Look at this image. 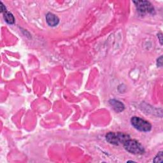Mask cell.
I'll return each instance as SVG.
<instances>
[{
    "mask_svg": "<svg viewBox=\"0 0 163 163\" xmlns=\"http://www.w3.org/2000/svg\"><path fill=\"white\" fill-rule=\"evenodd\" d=\"M110 103L114 107V110L117 112H121L124 109V105L119 101L112 99L110 101Z\"/></svg>",
    "mask_w": 163,
    "mask_h": 163,
    "instance_id": "obj_6",
    "label": "cell"
},
{
    "mask_svg": "<svg viewBox=\"0 0 163 163\" xmlns=\"http://www.w3.org/2000/svg\"><path fill=\"white\" fill-rule=\"evenodd\" d=\"M46 20L47 24L52 27L57 25L59 22V18L52 13H48L46 15Z\"/></svg>",
    "mask_w": 163,
    "mask_h": 163,
    "instance_id": "obj_5",
    "label": "cell"
},
{
    "mask_svg": "<svg viewBox=\"0 0 163 163\" xmlns=\"http://www.w3.org/2000/svg\"><path fill=\"white\" fill-rule=\"evenodd\" d=\"M130 138V137L125 133L121 132H108L106 135V141L110 144L115 145H119L121 144H124V143Z\"/></svg>",
    "mask_w": 163,
    "mask_h": 163,
    "instance_id": "obj_1",
    "label": "cell"
},
{
    "mask_svg": "<svg viewBox=\"0 0 163 163\" xmlns=\"http://www.w3.org/2000/svg\"><path fill=\"white\" fill-rule=\"evenodd\" d=\"M158 38H159V41H160V44L162 45V33H159V34H158Z\"/></svg>",
    "mask_w": 163,
    "mask_h": 163,
    "instance_id": "obj_11",
    "label": "cell"
},
{
    "mask_svg": "<svg viewBox=\"0 0 163 163\" xmlns=\"http://www.w3.org/2000/svg\"><path fill=\"white\" fill-rule=\"evenodd\" d=\"M123 145L127 152L133 154L140 155L143 154L145 152V149L142 144L135 140L129 138L124 143Z\"/></svg>",
    "mask_w": 163,
    "mask_h": 163,
    "instance_id": "obj_2",
    "label": "cell"
},
{
    "mask_svg": "<svg viewBox=\"0 0 163 163\" xmlns=\"http://www.w3.org/2000/svg\"><path fill=\"white\" fill-rule=\"evenodd\" d=\"M154 162H162V152H159L156 157L154 159Z\"/></svg>",
    "mask_w": 163,
    "mask_h": 163,
    "instance_id": "obj_8",
    "label": "cell"
},
{
    "mask_svg": "<svg viewBox=\"0 0 163 163\" xmlns=\"http://www.w3.org/2000/svg\"><path fill=\"white\" fill-rule=\"evenodd\" d=\"M136 7H137L138 12L142 15L145 14H152L154 13V8L152 5L147 1H137L134 2Z\"/></svg>",
    "mask_w": 163,
    "mask_h": 163,
    "instance_id": "obj_4",
    "label": "cell"
},
{
    "mask_svg": "<svg viewBox=\"0 0 163 163\" xmlns=\"http://www.w3.org/2000/svg\"><path fill=\"white\" fill-rule=\"evenodd\" d=\"M4 19L8 24H13L15 22V18H14V15L10 12H6L4 14Z\"/></svg>",
    "mask_w": 163,
    "mask_h": 163,
    "instance_id": "obj_7",
    "label": "cell"
},
{
    "mask_svg": "<svg viewBox=\"0 0 163 163\" xmlns=\"http://www.w3.org/2000/svg\"><path fill=\"white\" fill-rule=\"evenodd\" d=\"M162 56H160L159 58H158V59H157V66H159V67H160V66H162Z\"/></svg>",
    "mask_w": 163,
    "mask_h": 163,
    "instance_id": "obj_9",
    "label": "cell"
},
{
    "mask_svg": "<svg viewBox=\"0 0 163 163\" xmlns=\"http://www.w3.org/2000/svg\"><path fill=\"white\" fill-rule=\"evenodd\" d=\"M132 126L138 131L149 132L152 129L151 124L147 121L138 117H133L131 119Z\"/></svg>",
    "mask_w": 163,
    "mask_h": 163,
    "instance_id": "obj_3",
    "label": "cell"
},
{
    "mask_svg": "<svg viewBox=\"0 0 163 163\" xmlns=\"http://www.w3.org/2000/svg\"><path fill=\"white\" fill-rule=\"evenodd\" d=\"M1 12L3 13V12H6L7 11H6V8L3 6V3H1Z\"/></svg>",
    "mask_w": 163,
    "mask_h": 163,
    "instance_id": "obj_10",
    "label": "cell"
}]
</instances>
